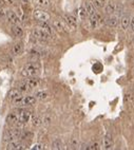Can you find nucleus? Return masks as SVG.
I'll use <instances>...</instances> for the list:
<instances>
[{"mask_svg": "<svg viewBox=\"0 0 134 150\" xmlns=\"http://www.w3.org/2000/svg\"><path fill=\"white\" fill-rule=\"evenodd\" d=\"M40 72V65L36 63V61H32V63H29L23 67V69L21 71V74L23 77H34V76H37Z\"/></svg>", "mask_w": 134, "mask_h": 150, "instance_id": "obj_1", "label": "nucleus"}, {"mask_svg": "<svg viewBox=\"0 0 134 150\" xmlns=\"http://www.w3.org/2000/svg\"><path fill=\"white\" fill-rule=\"evenodd\" d=\"M37 101V98L35 96H18L17 98L13 99V104L16 106H32Z\"/></svg>", "mask_w": 134, "mask_h": 150, "instance_id": "obj_2", "label": "nucleus"}, {"mask_svg": "<svg viewBox=\"0 0 134 150\" xmlns=\"http://www.w3.org/2000/svg\"><path fill=\"white\" fill-rule=\"evenodd\" d=\"M21 131L19 128H13V129H9L6 130L4 132V136H3V140L6 142H12L15 140L19 139V136L21 134Z\"/></svg>", "mask_w": 134, "mask_h": 150, "instance_id": "obj_3", "label": "nucleus"}, {"mask_svg": "<svg viewBox=\"0 0 134 150\" xmlns=\"http://www.w3.org/2000/svg\"><path fill=\"white\" fill-rule=\"evenodd\" d=\"M33 16L35 18V20L39 21V22H48L50 20V15L44 10H35L33 13Z\"/></svg>", "mask_w": 134, "mask_h": 150, "instance_id": "obj_4", "label": "nucleus"}, {"mask_svg": "<svg viewBox=\"0 0 134 150\" xmlns=\"http://www.w3.org/2000/svg\"><path fill=\"white\" fill-rule=\"evenodd\" d=\"M17 113H18V123H20V124H26V123H28L31 119L32 113L29 110L26 109L19 110Z\"/></svg>", "mask_w": 134, "mask_h": 150, "instance_id": "obj_5", "label": "nucleus"}, {"mask_svg": "<svg viewBox=\"0 0 134 150\" xmlns=\"http://www.w3.org/2000/svg\"><path fill=\"white\" fill-rule=\"evenodd\" d=\"M33 35H34V37L38 38V39H40V40H49L50 37H51V35H50L49 33L44 32V30H41L40 28L34 30V31H33Z\"/></svg>", "mask_w": 134, "mask_h": 150, "instance_id": "obj_6", "label": "nucleus"}, {"mask_svg": "<svg viewBox=\"0 0 134 150\" xmlns=\"http://www.w3.org/2000/svg\"><path fill=\"white\" fill-rule=\"evenodd\" d=\"M6 19L9 20V22H11L12 24H18V23L20 22V19H19V17H18L17 14H16L14 11H10V10L6 11Z\"/></svg>", "mask_w": 134, "mask_h": 150, "instance_id": "obj_7", "label": "nucleus"}, {"mask_svg": "<svg viewBox=\"0 0 134 150\" xmlns=\"http://www.w3.org/2000/svg\"><path fill=\"white\" fill-rule=\"evenodd\" d=\"M114 147V141L113 138L110 133H107L104 139V148L105 149H112Z\"/></svg>", "mask_w": 134, "mask_h": 150, "instance_id": "obj_8", "label": "nucleus"}, {"mask_svg": "<svg viewBox=\"0 0 134 150\" xmlns=\"http://www.w3.org/2000/svg\"><path fill=\"white\" fill-rule=\"evenodd\" d=\"M6 149L8 150H21V149H26V146L17 141H12L8 144Z\"/></svg>", "mask_w": 134, "mask_h": 150, "instance_id": "obj_9", "label": "nucleus"}, {"mask_svg": "<svg viewBox=\"0 0 134 150\" xmlns=\"http://www.w3.org/2000/svg\"><path fill=\"white\" fill-rule=\"evenodd\" d=\"M64 20L67 22V24L72 29H76L77 28V20L74 17L73 15H64Z\"/></svg>", "mask_w": 134, "mask_h": 150, "instance_id": "obj_10", "label": "nucleus"}, {"mask_svg": "<svg viewBox=\"0 0 134 150\" xmlns=\"http://www.w3.org/2000/svg\"><path fill=\"white\" fill-rule=\"evenodd\" d=\"M26 83L28 84V86L30 87V89L32 90L34 88H37L40 84V81H39V78H37L36 76L34 77H28V79H26Z\"/></svg>", "mask_w": 134, "mask_h": 150, "instance_id": "obj_11", "label": "nucleus"}, {"mask_svg": "<svg viewBox=\"0 0 134 150\" xmlns=\"http://www.w3.org/2000/svg\"><path fill=\"white\" fill-rule=\"evenodd\" d=\"M6 123L11 126L18 124V113L17 112H12L10 113L9 115L6 116Z\"/></svg>", "mask_w": 134, "mask_h": 150, "instance_id": "obj_12", "label": "nucleus"}, {"mask_svg": "<svg viewBox=\"0 0 134 150\" xmlns=\"http://www.w3.org/2000/svg\"><path fill=\"white\" fill-rule=\"evenodd\" d=\"M85 9H86V12H87V14L89 17H91V16H93V15L96 14V11H95V8H94L93 3L90 2V1H86Z\"/></svg>", "mask_w": 134, "mask_h": 150, "instance_id": "obj_13", "label": "nucleus"}, {"mask_svg": "<svg viewBox=\"0 0 134 150\" xmlns=\"http://www.w3.org/2000/svg\"><path fill=\"white\" fill-rule=\"evenodd\" d=\"M99 23H100V16L97 14L93 15L90 17V26L92 29H96L99 26Z\"/></svg>", "mask_w": 134, "mask_h": 150, "instance_id": "obj_14", "label": "nucleus"}, {"mask_svg": "<svg viewBox=\"0 0 134 150\" xmlns=\"http://www.w3.org/2000/svg\"><path fill=\"white\" fill-rule=\"evenodd\" d=\"M23 51V43L22 42H17L15 43L14 46H13V49H12V53L14 55H20Z\"/></svg>", "mask_w": 134, "mask_h": 150, "instance_id": "obj_15", "label": "nucleus"}, {"mask_svg": "<svg viewBox=\"0 0 134 150\" xmlns=\"http://www.w3.org/2000/svg\"><path fill=\"white\" fill-rule=\"evenodd\" d=\"M52 149H54V150H62V149H64V143H62V141L61 140H59V139H56V140H54V141L52 142Z\"/></svg>", "mask_w": 134, "mask_h": 150, "instance_id": "obj_16", "label": "nucleus"}, {"mask_svg": "<svg viewBox=\"0 0 134 150\" xmlns=\"http://www.w3.org/2000/svg\"><path fill=\"white\" fill-rule=\"evenodd\" d=\"M106 24L110 28H116L118 24V19L115 16H110L108 19H106Z\"/></svg>", "mask_w": 134, "mask_h": 150, "instance_id": "obj_17", "label": "nucleus"}, {"mask_svg": "<svg viewBox=\"0 0 134 150\" xmlns=\"http://www.w3.org/2000/svg\"><path fill=\"white\" fill-rule=\"evenodd\" d=\"M11 30H12V33L15 37H21V36L23 35V30L21 29L18 24H13L12 29Z\"/></svg>", "mask_w": 134, "mask_h": 150, "instance_id": "obj_18", "label": "nucleus"}, {"mask_svg": "<svg viewBox=\"0 0 134 150\" xmlns=\"http://www.w3.org/2000/svg\"><path fill=\"white\" fill-rule=\"evenodd\" d=\"M130 16L128 14L127 15H124L122 17V20H120V26H122V30H126L128 29V26H130Z\"/></svg>", "mask_w": 134, "mask_h": 150, "instance_id": "obj_19", "label": "nucleus"}, {"mask_svg": "<svg viewBox=\"0 0 134 150\" xmlns=\"http://www.w3.org/2000/svg\"><path fill=\"white\" fill-rule=\"evenodd\" d=\"M53 26H54L56 31H58V32L64 33V32L67 31L66 28H64V23L61 22V21H59V20H54V21H53Z\"/></svg>", "mask_w": 134, "mask_h": 150, "instance_id": "obj_20", "label": "nucleus"}, {"mask_svg": "<svg viewBox=\"0 0 134 150\" xmlns=\"http://www.w3.org/2000/svg\"><path fill=\"white\" fill-rule=\"evenodd\" d=\"M39 26H40V29H41V30H44V32L49 33L50 35H52V34H53V29H52V26H50V24H48V22H40Z\"/></svg>", "mask_w": 134, "mask_h": 150, "instance_id": "obj_21", "label": "nucleus"}, {"mask_svg": "<svg viewBox=\"0 0 134 150\" xmlns=\"http://www.w3.org/2000/svg\"><path fill=\"white\" fill-rule=\"evenodd\" d=\"M20 95H22V94H21V92L19 91V90H18V89H13V90H11V91H10L9 98L11 99V101H13V99L17 98L18 96H20Z\"/></svg>", "mask_w": 134, "mask_h": 150, "instance_id": "obj_22", "label": "nucleus"}, {"mask_svg": "<svg viewBox=\"0 0 134 150\" xmlns=\"http://www.w3.org/2000/svg\"><path fill=\"white\" fill-rule=\"evenodd\" d=\"M34 3L40 8H48L51 4L50 0H34Z\"/></svg>", "mask_w": 134, "mask_h": 150, "instance_id": "obj_23", "label": "nucleus"}, {"mask_svg": "<svg viewBox=\"0 0 134 150\" xmlns=\"http://www.w3.org/2000/svg\"><path fill=\"white\" fill-rule=\"evenodd\" d=\"M35 97L39 101H44V99H47L49 97V93L47 91H39L35 94Z\"/></svg>", "mask_w": 134, "mask_h": 150, "instance_id": "obj_24", "label": "nucleus"}, {"mask_svg": "<svg viewBox=\"0 0 134 150\" xmlns=\"http://www.w3.org/2000/svg\"><path fill=\"white\" fill-rule=\"evenodd\" d=\"M19 91H20L21 93H23V92H28V91H30V87L28 86V84L26 83V81H22V83H20L19 84V86H18V88H17Z\"/></svg>", "mask_w": 134, "mask_h": 150, "instance_id": "obj_25", "label": "nucleus"}, {"mask_svg": "<svg viewBox=\"0 0 134 150\" xmlns=\"http://www.w3.org/2000/svg\"><path fill=\"white\" fill-rule=\"evenodd\" d=\"M115 10H116L115 9V4L113 2H109L106 6V13L108 15H112L115 12Z\"/></svg>", "mask_w": 134, "mask_h": 150, "instance_id": "obj_26", "label": "nucleus"}, {"mask_svg": "<svg viewBox=\"0 0 134 150\" xmlns=\"http://www.w3.org/2000/svg\"><path fill=\"white\" fill-rule=\"evenodd\" d=\"M32 132H30V131H26V132H21L20 136H19V139L20 140H26V139H31V136H32Z\"/></svg>", "mask_w": 134, "mask_h": 150, "instance_id": "obj_27", "label": "nucleus"}, {"mask_svg": "<svg viewBox=\"0 0 134 150\" xmlns=\"http://www.w3.org/2000/svg\"><path fill=\"white\" fill-rule=\"evenodd\" d=\"M88 16L87 12H86L85 6H80V9H79V17L82 18V19H86V17Z\"/></svg>", "mask_w": 134, "mask_h": 150, "instance_id": "obj_28", "label": "nucleus"}, {"mask_svg": "<svg viewBox=\"0 0 134 150\" xmlns=\"http://www.w3.org/2000/svg\"><path fill=\"white\" fill-rule=\"evenodd\" d=\"M86 149H89V150H98L99 149V144L97 142L93 143V144H90L88 147H86Z\"/></svg>", "mask_w": 134, "mask_h": 150, "instance_id": "obj_29", "label": "nucleus"}, {"mask_svg": "<svg viewBox=\"0 0 134 150\" xmlns=\"http://www.w3.org/2000/svg\"><path fill=\"white\" fill-rule=\"evenodd\" d=\"M77 147H78V140L76 138H72V140H71V148L76 149Z\"/></svg>", "mask_w": 134, "mask_h": 150, "instance_id": "obj_30", "label": "nucleus"}, {"mask_svg": "<svg viewBox=\"0 0 134 150\" xmlns=\"http://www.w3.org/2000/svg\"><path fill=\"white\" fill-rule=\"evenodd\" d=\"M32 124L34 125L35 127H37V126H40V125H41V119L38 117V116H36V117H33Z\"/></svg>", "mask_w": 134, "mask_h": 150, "instance_id": "obj_31", "label": "nucleus"}, {"mask_svg": "<svg viewBox=\"0 0 134 150\" xmlns=\"http://www.w3.org/2000/svg\"><path fill=\"white\" fill-rule=\"evenodd\" d=\"M95 3H96L97 6L102 8V6H105L106 4V0H95Z\"/></svg>", "mask_w": 134, "mask_h": 150, "instance_id": "obj_32", "label": "nucleus"}, {"mask_svg": "<svg viewBox=\"0 0 134 150\" xmlns=\"http://www.w3.org/2000/svg\"><path fill=\"white\" fill-rule=\"evenodd\" d=\"M32 149L33 150H42V149H44V145L42 144H36V145L33 146Z\"/></svg>", "mask_w": 134, "mask_h": 150, "instance_id": "obj_33", "label": "nucleus"}, {"mask_svg": "<svg viewBox=\"0 0 134 150\" xmlns=\"http://www.w3.org/2000/svg\"><path fill=\"white\" fill-rule=\"evenodd\" d=\"M130 26H131L132 32H134V16L132 17V19L130 20Z\"/></svg>", "mask_w": 134, "mask_h": 150, "instance_id": "obj_34", "label": "nucleus"}, {"mask_svg": "<svg viewBox=\"0 0 134 150\" xmlns=\"http://www.w3.org/2000/svg\"><path fill=\"white\" fill-rule=\"evenodd\" d=\"M6 6V1L4 0H0V8H3Z\"/></svg>", "mask_w": 134, "mask_h": 150, "instance_id": "obj_35", "label": "nucleus"}]
</instances>
